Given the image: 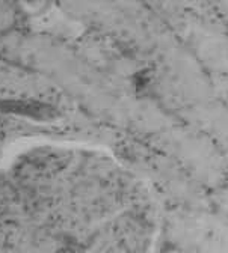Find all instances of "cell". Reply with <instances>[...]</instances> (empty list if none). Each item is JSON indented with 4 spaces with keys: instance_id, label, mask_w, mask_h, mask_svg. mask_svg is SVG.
<instances>
[{
    "instance_id": "obj_4",
    "label": "cell",
    "mask_w": 228,
    "mask_h": 253,
    "mask_svg": "<svg viewBox=\"0 0 228 253\" xmlns=\"http://www.w3.org/2000/svg\"><path fill=\"white\" fill-rule=\"evenodd\" d=\"M27 2H32V3H41V2H44V0H27Z\"/></svg>"
},
{
    "instance_id": "obj_3",
    "label": "cell",
    "mask_w": 228,
    "mask_h": 253,
    "mask_svg": "<svg viewBox=\"0 0 228 253\" xmlns=\"http://www.w3.org/2000/svg\"><path fill=\"white\" fill-rule=\"evenodd\" d=\"M20 14V0H0V35L15 29Z\"/></svg>"
},
{
    "instance_id": "obj_2",
    "label": "cell",
    "mask_w": 228,
    "mask_h": 253,
    "mask_svg": "<svg viewBox=\"0 0 228 253\" xmlns=\"http://www.w3.org/2000/svg\"><path fill=\"white\" fill-rule=\"evenodd\" d=\"M0 103L35 104L71 113L76 106L46 76L0 56Z\"/></svg>"
},
{
    "instance_id": "obj_1",
    "label": "cell",
    "mask_w": 228,
    "mask_h": 253,
    "mask_svg": "<svg viewBox=\"0 0 228 253\" xmlns=\"http://www.w3.org/2000/svg\"><path fill=\"white\" fill-rule=\"evenodd\" d=\"M0 56L50 79L88 118L164 134V119L136 100L125 79L97 67L68 41L14 29L0 35Z\"/></svg>"
}]
</instances>
